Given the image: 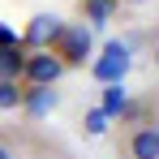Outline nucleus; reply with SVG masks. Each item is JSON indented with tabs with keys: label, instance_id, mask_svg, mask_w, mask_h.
Wrapping results in <instances>:
<instances>
[{
	"label": "nucleus",
	"instance_id": "nucleus-4",
	"mask_svg": "<svg viewBox=\"0 0 159 159\" xmlns=\"http://www.w3.org/2000/svg\"><path fill=\"white\" fill-rule=\"evenodd\" d=\"M125 73H129V48L125 43H107L103 56L95 60V78L103 86H112V82H125Z\"/></svg>",
	"mask_w": 159,
	"mask_h": 159
},
{
	"label": "nucleus",
	"instance_id": "nucleus-6",
	"mask_svg": "<svg viewBox=\"0 0 159 159\" xmlns=\"http://www.w3.org/2000/svg\"><path fill=\"white\" fill-rule=\"evenodd\" d=\"M17 107H26L30 116H48L56 107V90L52 86H30V90H22V103Z\"/></svg>",
	"mask_w": 159,
	"mask_h": 159
},
{
	"label": "nucleus",
	"instance_id": "nucleus-10",
	"mask_svg": "<svg viewBox=\"0 0 159 159\" xmlns=\"http://www.w3.org/2000/svg\"><path fill=\"white\" fill-rule=\"evenodd\" d=\"M17 103H22V90H17V82H0V112H13Z\"/></svg>",
	"mask_w": 159,
	"mask_h": 159
},
{
	"label": "nucleus",
	"instance_id": "nucleus-1",
	"mask_svg": "<svg viewBox=\"0 0 159 159\" xmlns=\"http://www.w3.org/2000/svg\"><path fill=\"white\" fill-rule=\"evenodd\" d=\"M65 73V65H60V56L48 48V52H26V65H22V82L26 86H56Z\"/></svg>",
	"mask_w": 159,
	"mask_h": 159
},
{
	"label": "nucleus",
	"instance_id": "nucleus-8",
	"mask_svg": "<svg viewBox=\"0 0 159 159\" xmlns=\"http://www.w3.org/2000/svg\"><path fill=\"white\" fill-rule=\"evenodd\" d=\"M120 9V0H82V13H86V22L90 26H103L112 22V13Z\"/></svg>",
	"mask_w": 159,
	"mask_h": 159
},
{
	"label": "nucleus",
	"instance_id": "nucleus-9",
	"mask_svg": "<svg viewBox=\"0 0 159 159\" xmlns=\"http://www.w3.org/2000/svg\"><path fill=\"white\" fill-rule=\"evenodd\" d=\"M125 107H129L125 86H120V82H112V86L103 90V112H107V116H116V112H125Z\"/></svg>",
	"mask_w": 159,
	"mask_h": 159
},
{
	"label": "nucleus",
	"instance_id": "nucleus-2",
	"mask_svg": "<svg viewBox=\"0 0 159 159\" xmlns=\"http://www.w3.org/2000/svg\"><path fill=\"white\" fill-rule=\"evenodd\" d=\"M52 52L60 56L65 69H69V65H86V56H90V30L86 26H60Z\"/></svg>",
	"mask_w": 159,
	"mask_h": 159
},
{
	"label": "nucleus",
	"instance_id": "nucleus-13",
	"mask_svg": "<svg viewBox=\"0 0 159 159\" xmlns=\"http://www.w3.org/2000/svg\"><path fill=\"white\" fill-rule=\"evenodd\" d=\"M0 159H17V155H13V151H9V146H4V142H0Z\"/></svg>",
	"mask_w": 159,
	"mask_h": 159
},
{
	"label": "nucleus",
	"instance_id": "nucleus-3",
	"mask_svg": "<svg viewBox=\"0 0 159 159\" xmlns=\"http://www.w3.org/2000/svg\"><path fill=\"white\" fill-rule=\"evenodd\" d=\"M60 17H52V13H39V17H30V26H26V34H22V48L26 52H48L56 43V34H60Z\"/></svg>",
	"mask_w": 159,
	"mask_h": 159
},
{
	"label": "nucleus",
	"instance_id": "nucleus-12",
	"mask_svg": "<svg viewBox=\"0 0 159 159\" xmlns=\"http://www.w3.org/2000/svg\"><path fill=\"white\" fill-rule=\"evenodd\" d=\"M22 39H17V30H9V26H0V48H17Z\"/></svg>",
	"mask_w": 159,
	"mask_h": 159
},
{
	"label": "nucleus",
	"instance_id": "nucleus-7",
	"mask_svg": "<svg viewBox=\"0 0 159 159\" xmlns=\"http://www.w3.org/2000/svg\"><path fill=\"white\" fill-rule=\"evenodd\" d=\"M22 65H26V48H0V82H22Z\"/></svg>",
	"mask_w": 159,
	"mask_h": 159
},
{
	"label": "nucleus",
	"instance_id": "nucleus-5",
	"mask_svg": "<svg viewBox=\"0 0 159 159\" xmlns=\"http://www.w3.org/2000/svg\"><path fill=\"white\" fill-rule=\"evenodd\" d=\"M129 159H159V125H142L129 138Z\"/></svg>",
	"mask_w": 159,
	"mask_h": 159
},
{
	"label": "nucleus",
	"instance_id": "nucleus-15",
	"mask_svg": "<svg viewBox=\"0 0 159 159\" xmlns=\"http://www.w3.org/2000/svg\"><path fill=\"white\" fill-rule=\"evenodd\" d=\"M129 4H146V0H129Z\"/></svg>",
	"mask_w": 159,
	"mask_h": 159
},
{
	"label": "nucleus",
	"instance_id": "nucleus-11",
	"mask_svg": "<svg viewBox=\"0 0 159 159\" xmlns=\"http://www.w3.org/2000/svg\"><path fill=\"white\" fill-rule=\"evenodd\" d=\"M86 129H90V133H103L107 129V112H103V107H95V112L86 116Z\"/></svg>",
	"mask_w": 159,
	"mask_h": 159
},
{
	"label": "nucleus",
	"instance_id": "nucleus-14",
	"mask_svg": "<svg viewBox=\"0 0 159 159\" xmlns=\"http://www.w3.org/2000/svg\"><path fill=\"white\" fill-rule=\"evenodd\" d=\"M155 69H159V48H155Z\"/></svg>",
	"mask_w": 159,
	"mask_h": 159
}]
</instances>
